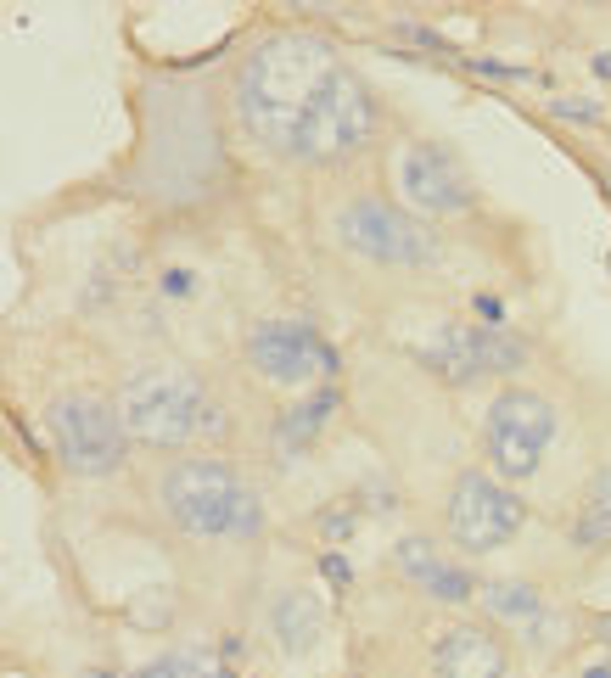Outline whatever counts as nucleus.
Listing matches in <instances>:
<instances>
[{
	"mask_svg": "<svg viewBox=\"0 0 611 678\" xmlns=\"http://www.w3.org/2000/svg\"><path fill=\"white\" fill-rule=\"evenodd\" d=\"M236 118L264 152L286 163H342L376 135L365 79L326 34H270L236 73Z\"/></svg>",
	"mask_w": 611,
	"mask_h": 678,
	"instance_id": "nucleus-1",
	"label": "nucleus"
},
{
	"mask_svg": "<svg viewBox=\"0 0 611 678\" xmlns=\"http://www.w3.org/2000/svg\"><path fill=\"white\" fill-rule=\"evenodd\" d=\"M157 505L185 538H258L264 499L225 460H174L157 482Z\"/></svg>",
	"mask_w": 611,
	"mask_h": 678,
	"instance_id": "nucleus-2",
	"label": "nucleus"
},
{
	"mask_svg": "<svg viewBox=\"0 0 611 678\" xmlns=\"http://www.w3.org/2000/svg\"><path fill=\"white\" fill-rule=\"evenodd\" d=\"M118 415H124L129 438L157 443V449H180V443L219 432V410L185 370H141V376H129L124 393H118Z\"/></svg>",
	"mask_w": 611,
	"mask_h": 678,
	"instance_id": "nucleus-3",
	"label": "nucleus"
},
{
	"mask_svg": "<svg viewBox=\"0 0 611 678\" xmlns=\"http://www.w3.org/2000/svg\"><path fill=\"white\" fill-rule=\"evenodd\" d=\"M331 241L348 247L365 264L387 269H427L438 264V236H432L415 213L393 208L382 197H348L331 208Z\"/></svg>",
	"mask_w": 611,
	"mask_h": 678,
	"instance_id": "nucleus-4",
	"label": "nucleus"
},
{
	"mask_svg": "<svg viewBox=\"0 0 611 678\" xmlns=\"http://www.w3.org/2000/svg\"><path fill=\"white\" fill-rule=\"evenodd\" d=\"M51 449L73 477H113L129 454V426L124 415L96 393H62L45 410Z\"/></svg>",
	"mask_w": 611,
	"mask_h": 678,
	"instance_id": "nucleus-5",
	"label": "nucleus"
},
{
	"mask_svg": "<svg viewBox=\"0 0 611 678\" xmlns=\"http://www.w3.org/2000/svg\"><path fill=\"white\" fill-rule=\"evenodd\" d=\"M555 438V404L544 393H527V387H505V393L488 404L483 421V449L494 460L499 477L527 482L539 471L544 449Z\"/></svg>",
	"mask_w": 611,
	"mask_h": 678,
	"instance_id": "nucleus-6",
	"label": "nucleus"
},
{
	"mask_svg": "<svg viewBox=\"0 0 611 678\" xmlns=\"http://www.w3.org/2000/svg\"><path fill=\"white\" fill-rule=\"evenodd\" d=\"M522 522H527L522 499L499 477H488V471H460L455 488H449V505H443V527L455 538V550H466V555L505 550L522 533Z\"/></svg>",
	"mask_w": 611,
	"mask_h": 678,
	"instance_id": "nucleus-7",
	"label": "nucleus"
},
{
	"mask_svg": "<svg viewBox=\"0 0 611 678\" xmlns=\"http://www.w3.org/2000/svg\"><path fill=\"white\" fill-rule=\"evenodd\" d=\"M421 365L432 376L455 387H471L483 376H516L527 365V342L499 331V325H466V320H449L438 325V337L421 342Z\"/></svg>",
	"mask_w": 611,
	"mask_h": 678,
	"instance_id": "nucleus-8",
	"label": "nucleus"
},
{
	"mask_svg": "<svg viewBox=\"0 0 611 678\" xmlns=\"http://www.w3.org/2000/svg\"><path fill=\"white\" fill-rule=\"evenodd\" d=\"M242 354H247V365H253L258 382L292 387V393L337 370V354H331L326 342L314 337L309 325H298V320H264V325H253Z\"/></svg>",
	"mask_w": 611,
	"mask_h": 678,
	"instance_id": "nucleus-9",
	"label": "nucleus"
},
{
	"mask_svg": "<svg viewBox=\"0 0 611 678\" xmlns=\"http://www.w3.org/2000/svg\"><path fill=\"white\" fill-rule=\"evenodd\" d=\"M393 180L398 197L415 208V219H449L471 208V180L455 157L432 141H404L393 152Z\"/></svg>",
	"mask_w": 611,
	"mask_h": 678,
	"instance_id": "nucleus-10",
	"label": "nucleus"
},
{
	"mask_svg": "<svg viewBox=\"0 0 611 678\" xmlns=\"http://www.w3.org/2000/svg\"><path fill=\"white\" fill-rule=\"evenodd\" d=\"M393 561H398V572H404V578H410L415 589H427L432 600H443V606H466V600H471V589H477L466 566L443 561V555L432 550L427 538H398Z\"/></svg>",
	"mask_w": 611,
	"mask_h": 678,
	"instance_id": "nucleus-11",
	"label": "nucleus"
},
{
	"mask_svg": "<svg viewBox=\"0 0 611 678\" xmlns=\"http://www.w3.org/2000/svg\"><path fill=\"white\" fill-rule=\"evenodd\" d=\"M432 673L438 678H505V645L488 628H455L432 650Z\"/></svg>",
	"mask_w": 611,
	"mask_h": 678,
	"instance_id": "nucleus-12",
	"label": "nucleus"
},
{
	"mask_svg": "<svg viewBox=\"0 0 611 678\" xmlns=\"http://www.w3.org/2000/svg\"><path fill=\"white\" fill-rule=\"evenodd\" d=\"M270 634H275V645H281L286 656H309V650L326 639V606H320V594L286 589L270 606Z\"/></svg>",
	"mask_w": 611,
	"mask_h": 678,
	"instance_id": "nucleus-13",
	"label": "nucleus"
},
{
	"mask_svg": "<svg viewBox=\"0 0 611 678\" xmlns=\"http://www.w3.org/2000/svg\"><path fill=\"white\" fill-rule=\"evenodd\" d=\"M337 404L342 398L331 393V387H320V393H309L303 398V404H292V410L281 415V421H275V443H281V449H309L314 443V432H320V426L331 421V415H337Z\"/></svg>",
	"mask_w": 611,
	"mask_h": 678,
	"instance_id": "nucleus-14",
	"label": "nucleus"
},
{
	"mask_svg": "<svg viewBox=\"0 0 611 678\" xmlns=\"http://www.w3.org/2000/svg\"><path fill=\"white\" fill-rule=\"evenodd\" d=\"M483 606H488V617H499V622H511V628H533V622L544 617V600H539V589L533 583H483Z\"/></svg>",
	"mask_w": 611,
	"mask_h": 678,
	"instance_id": "nucleus-15",
	"label": "nucleus"
},
{
	"mask_svg": "<svg viewBox=\"0 0 611 678\" xmlns=\"http://www.w3.org/2000/svg\"><path fill=\"white\" fill-rule=\"evenodd\" d=\"M572 538H578V550H611V471H600V477L589 482Z\"/></svg>",
	"mask_w": 611,
	"mask_h": 678,
	"instance_id": "nucleus-16",
	"label": "nucleus"
},
{
	"mask_svg": "<svg viewBox=\"0 0 611 678\" xmlns=\"http://www.w3.org/2000/svg\"><path fill=\"white\" fill-rule=\"evenodd\" d=\"M163 662H169V678H236V673H225L214 656H197V650H174Z\"/></svg>",
	"mask_w": 611,
	"mask_h": 678,
	"instance_id": "nucleus-17",
	"label": "nucleus"
},
{
	"mask_svg": "<svg viewBox=\"0 0 611 678\" xmlns=\"http://www.w3.org/2000/svg\"><path fill=\"white\" fill-rule=\"evenodd\" d=\"M550 113H555V118H572V124H600V118H606L595 101H583V96H555Z\"/></svg>",
	"mask_w": 611,
	"mask_h": 678,
	"instance_id": "nucleus-18",
	"label": "nucleus"
},
{
	"mask_svg": "<svg viewBox=\"0 0 611 678\" xmlns=\"http://www.w3.org/2000/svg\"><path fill=\"white\" fill-rule=\"evenodd\" d=\"M163 286H169L174 297H185V292H191V275H180V269H174V275H169V281H163Z\"/></svg>",
	"mask_w": 611,
	"mask_h": 678,
	"instance_id": "nucleus-19",
	"label": "nucleus"
},
{
	"mask_svg": "<svg viewBox=\"0 0 611 678\" xmlns=\"http://www.w3.org/2000/svg\"><path fill=\"white\" fill-rule=\"evenodd\" d=\"M135 678H169V662H152V667H141Z\"/></svg>",
	"mask_w": 611,
	"mask_h": 678,
	"instance_id": "nucleus-20",
	"label": "nucleus"
},
{
	"mask_svg": "<svg viewBox=\"0 0 611 678\" xmlns=\"http://www.w3.org/2000/svg\"><path fill=\"white\" fill-rule=\"evenodd\" d=\"M583 678H611V662H595V667H583Z\"/></svg>",
	"mask_w": 611,
	"mask_h": 678,
	"instance_id": "nucleus-21",
	"label": "nucleus"
},
{
	"mask_svg": "<svg viewBox=\"0 0 611 678\" xmlns=\"http://www.w3.org/2000/svg\"><path fill=\"white\" fill-rule=\"evenodd\" d=\"M595 634H600V639H606V645H611V617H600V622H595Z\"/></svg>",
	"mask_w": 611,
	"mask_h": 678,
	"instance_id": "nucleus-22",
	"label": "nucleus"
},
{
	"mask_svg": "<svg viewBox=\"0 0 611 678\" xmlns=\"http://www.w3.org/2000/svg\"><path fill=\"white\" fill-rule=\"evenodd\" d=\"M595 73H600V79H611V57H595Z\"/></svg>",
	"mask_w": 611,
	"mask_h": 678,
	"instance_id": "nucleus-23",
	"label": "nucleus"
},
{
	"mask_svg": "<svg viewBox=\"0 0 611 678\" xmlns=\"http://www.w3.org/2000/svg\"><path fill=\"white\" fill-rule=\"evenodd\" d=\"M85 678H118V673H101V667H96V673H85Z\"/></svg>",
	"mask_w": 611,
	"mask_h": 678,
	"instance_id": "nucleus-24",
	"label": "nucleus"
},
{
	"mask_svg": "<svg viewBox=\"0 0 611 678\" xmlns=\"http://www.w3.org/2000/svg\"><path fill=\"white\" fill-rule=\"evenodd\" d=\"M606 185H611V169H606Z\"/></svg>",
	"mask_w": 611,
	"mask_h": 678,
	"instance_id": "nucleus-25",
	"label": "nucleus"
}]
</instances>
